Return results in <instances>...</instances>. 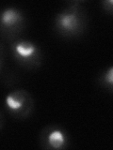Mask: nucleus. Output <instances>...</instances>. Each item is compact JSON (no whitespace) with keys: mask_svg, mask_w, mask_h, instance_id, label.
I'll list each match as a JSON object with an SVG mask.
<instances>
[{"mask_svg":"<svg viewBox=\"0 0 113 150\" xmlns=\"http://www.w3.org/2000/svg\"><path fill=\"white\" fill-rule=\"evenodd\" d=\"M5 104L8 111L18 118H24L29 115L32 108L30 95L25 90H15L7 95Z\"/></svg>","mask_w":113,"mask_h":150,"instance_id":"f03ea898","label":"nucleus"},{"mask_svg":"<svg viewBox=\"0 0 113 150\" xmlns=\"http://www.w3.org/2000/svg\"><path fill=\"white\" fill-rule=\"evenodd\" d=\"M11 50L18 62L26 67H33L40 59L39 48L31 41L16 40L12 43Z\"/></svg>","mask_w":113,"mask_h":150,"instance_id":"7ed1b4c3","label":"nucleus"},{"mask_svg":"<svg viewBox=\"0 0 113 150\" xmlns=\"http://www.w3.org/2000/svg\"><path fill=\"white\" fill-rule=\"evenodd\" d=\"M1 53H2V51H1V47H0V68H1V64H2V57H1Z\"/></svg>","mask_w":113,"mask_h":150,"instance_id":"0eeeda50","label":"nucleus"},{"mask_svg":"<svg viewBox=\"0 0 113 150\" xmlns=\"http://www.w3.org/2000/svg\"><path fill=\"white\" fill-rule=\"evenodd\" d=\"M77 4L78 2H75L74 6L64 9L56 16V26L61 34L68 36L77 35L83 29V14Z\"/></svg>","mask_w":113,"mask_h":150,"instance_id":"f257e3e1","label":"nucleus"},{"mask_svg":"<svg viewBox=\"0 0 113 150\" xmlns=\"http://www.w3.org/2000/svg\"><path fill=\"white\" fill-rule=\"evenodd\" d=\"M41 144L49 149H63L68 145V136L59 127L46 128L41 134Z\"/></svg>","mask_w":113,"mask_h":150,"instance_id":"20e7f679","label":"nucleus"},{"mask_svg":"<svg viewBox=\"0 0 113 150\" xmlns=\"http://www.w3.org/2000/svg\"><path fill=\"white\" fill-rule=\"evenodd\" d=\"M24 16L17 8H7L0 12V29L5 32H14L21 28Z\"/></svg>","mask_w":113,"mask_h":150,"instance_id":"39448f33","label":"nucleus"},{"mask_svg":"<svg viewBox=\"0 0 113 150\" xmlns=\"http://www.w3.org/2000/svg\"><path fill=\"white\" fill-rule=\"evenodd\" d=\"M103 83H105L106 86L108 87L109 89L112 88V84H113V68L110 67L107 69V71L104 74V76L102 78Z\"/></svg>","mask_w":113,"mask_h":150,"instance_id":"423d86ee","label":"nucleus"}]
</instances>
